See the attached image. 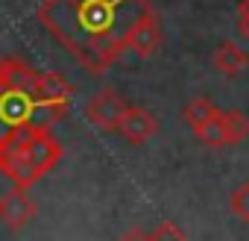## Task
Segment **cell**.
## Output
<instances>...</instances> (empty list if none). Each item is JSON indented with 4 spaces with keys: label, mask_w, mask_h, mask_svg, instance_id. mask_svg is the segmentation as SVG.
I'll list each match as a JSON object with an SVG mask.
<instances>
[{
    "label": "cell",
    "mask_w": 249,
    "mask_h": 241,
    "mask_svg": "<svg viewBox=\"0 0 249 241\" xmlns=\"http://www.w3.org/2000/svg\"><path fill=\"white\" fill-rule=\"evenodd\" d=\"M237 36L249 44V12H237Z\"/></svg>",
    "instance_id": "5bb4252c"
},
{
    "label": "cell",
    "mask_w": 249,
    "mask_h": 241,
    "mask_svg": "<svg viewBox=\"0 0 249 241\" xmlns=\"http://www.w3.org/2000/svg\"><path fill=\"white\" fill-rule=\"evenodd\" d=\"M217 115H220V109H217V103L208 100V97H194V100L182 109V118L188 120V127H191V130L205 127L208 120H214Z\"/></svg>",
    "instance_id": "30bf717a"
},
{
    "label": "cell",
    "mask_w": 249,
    "mask_h": 241,
    "mask_svg": "<svg viewBox=\"0 0 249 241\" xmlns=\"http://www.w3.org/2000/svg\"><path fill=\"white\" fill-rule=\"evenodd\" d=\"M211 62H214V68H217L220 74L234 77V74H240V71L249 65V53H246L240 44H234V41H223V44L214 50Z\"/></svg>",
    "instance_id": "9c48e42d"
},
{
    "label": "cell",
    "mask_w": 249,
    "mask_h": 241,
    "mask_svg": "<svg viewBox=\"0 0 249 241\" xmlns=\"http://www.w3.org/2000/svg\"><path fill=\"white\" fill-rule=\"evenodd\" d=\"M194 136L208 147H231V144H240L249 136V118L229 109V112H220L214 120H208L205 127L194 130Z\"/></svg>",
    "instance_id": "277c9868"
},
{
    "label": "cell",
    "mask_w": 249,
    "mask_h": 241,
    "mask_svg": "<svg viewBox=\"0 0 249 241\" xmlns=\"http://www.w3.org/2000/svg\"><path fill=\"white\" fill-rule=\"evenodd\" d=\"M159 47H161V24H159L156 12L147 6L138 15V21L132 24L129 36H126V50H132L135 56H144L147 59V56L159 53Z\"/></svg>",
    "instance_id": "8992f818"
},
{
    "label": "cell",
    "mask_w": 249,
    "mask_h": 241,
    "mask_svg": "<svg viewBox=\"0 0 249 241\" xmlns=\"http://www.w3.org/2000/svg\"><path fill=\"white\" fill-rule=\"evenodd\" d=\"M59 159L62 144L50 130L24 127L0 136V174L18 188H33Z\"/></svg>",
    "instance_id": "3957f363"
},
{
    "label": "cell",
    "mask_w": 249,
    "mask_h": 241,
    "mask_svg": "<svg viewBox=\"0 0 249 241\" xmlns=\"http://www.w3.org/2000/svg\"><path fill=\"white\" fill-rule=\"evenodd\" d=\"M3 62H6V56H3V53H0V71H3Z\"/></svg>",
    "instance_id": "2e32d148"
},
{
    "label": "cell",
    "mask_w": 249,
    "mask_h": 241,
    "mask_svg": "<svg viewBox=\"0 0 249 241\" xmlns=\"http://www.w3.org/2000/svg\"><path fill=\"white\" fill-rule=\"evenodd\" d=\"M156 133H159V120L144 106H129L126 115H123V120H120V127H117V136L132 147L150 141Z\"/></svg>",
    "instance_id": "ba28073f"
},
{
    "label": "cell",
    "mask_w": 249,
    "mask_h": 241,
    "mask_svg": "<svg viewBox=\"0 0 249 241\" xmlns=\"http://www.w3.org/2000/svg\"><path fill=\"white\" fill-rule=\"evenodd\" d=\"M150 241H188V235H185L182 226L164 221V223H159V226L150 232Z\"/></svg>",
    "instance_id": "7c38bea8"
},
{
    "label": "cell",
    "mask_w": 249,
    "mask_h": 241,
    "mask_svg": "<svg viewBox=\"0 0 249 241\" xmlns=\"http://www.w3.org/2000/svg\"><path fill=\"white\" fill-rule=\"evenodd\" d=\"M129 103L123 100L117 91L111 88H100L88 103H85V118L88 124H94L100 133H117L123 115H126Z\"/></svg>",
    "instance_id": "5b68a950"
},
{
    "label": "cell",
    "mask_w": 249,
    "mask_h": 241,
    "mask_svg": "<svg viewBox=\"0 0 249 241\" xmlns=\"http://www.w3.org/2000/svg\"><path fill=\"white\" fill-rule=\"evenodd\" d=\"M147 6V0H44L38 21L82 68L103 74L126 50V36Z\"/></svg>",
    "instance_id": "6da1fadb"
},
{
    "label": "cell",
    "mask_w": 249,
    "mask_h": 241,
    "mask_svg": "<svg viewBox=\"0 0 249 241\" xmlns=\"http://www.w3.org/2000/svg\"><path fill=\"white\" fill-rule=\"evenodd\" d=\"M120 241H150V232L144 226H129L126 232L120 235Z\"/></svg>",
    "instance_id": "4fadbf2b"
},
{
    "label": "cell",
    "mask_w": 249,
    "mask_h": 241,
    "mask_svg": "<svg viewBox=\"0 0 249 241\" xmlns=\"http://www.w3.org/2000/svg\"><path fill=\"white\" fill-rule=\"evenodd\" d=\"M36 218V200L30 197V188L12 185L6 194H0V223L9 229H24Z\"/></svg>",
    "instance_id": "52a82bcc"
},
{
    "label": "cell",
    "mask_w": 249,
    "mask_h": 241,
    "mask_svg": "<svg viewBox=\"0 0 249 241\" xmlns=\"http://www.w3.org/2000/svg\"><path fill=\"white\" fill-rule=\"evenodd\" d=\"M41 71H33L24 59L6 56L0 71V136L38 127L53 130L56 120H62L68 112L47 103L41 91Z\"/></svg>",
    "instance_id": "7a4b0ae2"
},
{
    "label": "cell",
    "mask_w": 249,
    "mask_h": 241,
    "mask_svg": "<svg viewBox=\"0 0 249 241\" xmlns=\"http://www.w3.org/2000/svg\"><path fill=\"white\" fill-rule=\"evenodd\" d=\"M229 209H231L240 221L249 223V182H243V185H237V188L231 191V197H229Z\"/></svg>",
    "instance_id": "8fae6325"
},
{
    "label": "cell",
    "mask_w": 249,
    "mask_h": 241,
    "mask_svg": "<svg viewBox=\"0 0 249 241\" xmlns=\"http://www.w3.org/2000/svg\"><path fill=\"white\" fill-rule=\"evenodd\" d=\"M237 12H249V0H240V6H237Z\"/></svg>",
    "instance_id": "9a60e30c"
}]
</instances>
